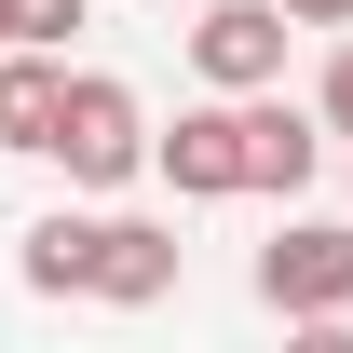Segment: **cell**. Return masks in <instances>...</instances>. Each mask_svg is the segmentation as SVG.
<instances>
[{
  "label": "cell",
  "mask_w": 353,
  "mask_h": 353,
  "mask_svg": "<svg viewBox=\"0 0 353 353\" xmlns=\"http://www.w3.org/2000/svg\"><path fill=\"white\" fill-rule=\"evenodd\" d=\"M68 28H95V0H14V54H68Z\"/></svg>",
  "instance_id": "9c48e42d"
},
{
  "label": "cell",
  "mask_w": 353,
  "mask_h": 353,
  "mask_svg": "<svg viewBox=\"0 0 353 353\" xmlns=\"http://www.w3.org/2000/svg\"><path fill=\"white\" fill-rule=\"evenodd\" d=\"M95 299H109V312H163V299H176V231H163V218H109Z\"/></svg>",
  "instance_id": "8992f818"
},
{
  "label": "cell",
  "mask_w": 353,
  "mask_h": 353,
  "mask_svg": "<svg viewBox=\"0 0 353 353\" xmlns=\"http://www.w3.org/2000/svg\"><path fill=\"white\" fill-rule=\"evenodd\" d=\"M150 150H163V136H150V109H136L109 68H68V123H54V163H68V190H123Z\"/></svg>",
  "instance_id": "6da1fadb"
},
{
  "label": "cell",
  "mask_w": 353,
  "mask_h": 353,
  "mask_svg": "<svg viewBox=\"0 0 353 353\" xmlns=\"http://www.w3.org/2000/svg\"><path fill=\"white\" fill-rule=\"evenodd\" d=\"M312 163H326V123H312V109H285V95H245V190L299 204Z\"/></svg>",
  "instance_id": "5b68a950"
},
{
  "label": "cell",
  "mask_w": 353,
  "mask_h": 353,
  "mask_svg": "<svg viewBox=\"0 0 353 353\" xmlns=\"http://www.w3.org/2000/svg\"><path fill=\"white\" fill-rule=\"evenodd\" d=\"M0 54H14V0H0Z\"/></svg>",
  "instance_id": "4fadbf2b"
},
{
  "label": "cell",
  "mask_w": 353,
  "mask_h": 353,
  "mask_svg": "<svg viewBox=\"0 0 353 353\" xmlns=\"http://www.w3.org/2000/svg\"><path fill=\"white\" fill-rule=\"evenodd\" d=\"M259 299L285 312V326L353 312V218H285V231L259 245Z\"/></svg>",
  "instance_id": "3957f363"
},
{
  "label": "cell",
  "mask_w": 353,
  "mask_h": 353,
  "mask_svg": "<svg viewBox=\"0 0 353 353\" xmlns=\"http://www.w3.org/2000/svg\"><path fill=\"white\" fill-rule=\"evenodd\" d=\"M312 123H326V136H353V41L326 54V82H312Z\"/></svg>",
  "instance_id": "30bf717a"
},
{
  "label": "cell",
  "mask_w": 353,
  "mask_h": 353,
  "mask_svg": "<svg viewBox=\"0 0 353 353\" xmlns=\"http://www.w3.org/2000/svg\"><path fill=\"white\" fill-rule=\"evenodd\" d=\"M285 14H299V28H353V0H285Z\"/></svg>",
  "instance_id": "7c38bea8"
},
{
  "label": "cell",
  "mask_w": 353,
  "mask_h": 353,
  "mask_svg": "<svg viewBox=\"0 0 353 353\" xmlns=\"http://www.w3.org/2000/svg\"><path fill=\"white\" fill-rule=\"evenodd\" d=\"M285 41H299L285 0H204V14H190V68H204V95H285Z\"/></svg>",
  "instance_id": "7a4b0ae2"
},
{
  "label": "cell",
  "mask_w": 353,
  "mask_h": 353,
  "mask_svg": "<svg viewBox=\"0 0 353 353\" xmlns=\"http://www.w3.org/2000/svg\"><path fill=\"white\" fill-rule=\"evenodd\" d=\"M95 245H109V218H82V204H54V218H28V245H14V272H28V299H95Z\"/></svg>",
  "instance_id": "52a82bcc"
},
{
  "label": "cell",
  "mask_w": 353,
  "mask_h": 353,
  "mask_svg": "<svg viewBox=\"0 0 353 353\" xmlns=\"http://www.w3.org/2000/svg\"><path fill=\"white\" fill-rule=\"evenodd\" d=\"M285 353H353V312H326V326H285Z\"/></svg>",
  "instance_id": "8fae6325"
},
{
  "label": "cell",
  "mask_w": 353,
  "mask_h": 353,
  "mask_svg": "<svg viewBox=\"0 0 353 353\" xmlns=\"http://www.w3.org/2000/svg\"><path fill=\"white\" fill-rule=\"evenodd\" d=\"M176 176V204H231L245 190V95H204V109H176V136L150 150Z\"/></svg>",
  "instance_id": "277c9868"
},
{
  "label": "cell",
  "mask_w": 353,
  "mask_h": 353,
  "mask_svg": "<svg viewBox=\"0 0 353 353\" xmlns=\"http://www.w3.org/2000/svg\"><path fill=\"white\" fill-rule=\"evenodd\" d=\"M54 123H68V54H0V150L54 163Z\"/></svg>",
  "instance_id": "ba28073f"
}]
</instances>
